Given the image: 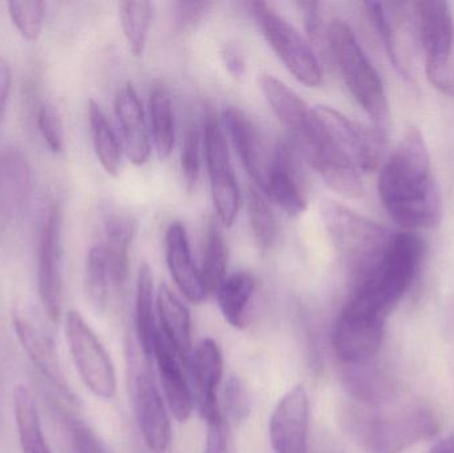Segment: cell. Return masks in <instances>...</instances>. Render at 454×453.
<instances>
[{
  "mask_svg": "<svg viewBox=\"0 0 454 453\" xmlns=\"http://www.w3.org/2000/svg\"><path fill=\"white\" fill-rule=\"evenodd\" d=\"M379 197L389 217L405 229H428L442 220V199L432 173L431 156L418 128L403 136L381 168Z\"/></svg>",
  "mask_w": 454,
  "mask_h": 453,
  "instance_id": "obj_1",
  "label": "cell"
},
{
  "mask_svg": "<svg viewBox=\"0 0 454 453\" xmlns=\"http://www.w3.org/2000/svg\"><path fill=\"white\" fill-rule=\"evenodd\" d=\"M424 257V244L416 234L391 237L380 260L357 277L351 298L388 318L415 281Z\"/></svg>",
  "mask_w": 454,
  "mask_h": 453,
  "instance_id": "obj_2",
  "label": "cell"
},
{
  "mask_svg": "<svg viewBox=\"0 0 454 453\" xmlns=\"http://www.w3.org/2000/svg\"><path fill=\"white\" fill-rule=\"evenodd\" d=\"M328 45L330 55L355 100L376 127H386L389 111L383 82L346 21L336 19L330 24Z\"/></svg>",
  "mask_w": 454,
  "mask_h": 453,
  "instance_id": "obj_3",
  "label": "cell"
},
{
  "mask_svg": "<svg viewBox=\"0 0 454 453\" xmlns=\"http://www.w3.org/2000/svg\"><path fill=\"white\" fill-rule=\"evenodd\" d=\"M328 237L357 277L370 270L391 241L383 226L336 201H325L320 209Z\"/></svg>",
  "mask_w": 454,
  "mask_h": 453,
  "instance_id": "obj_4",
  "label": "cell"
},
{
  "mask_svg": "<svg viewBox=\"0 0 454 453\" xmlns=\"http://www.w3.org/2000/svg\"><path fill=\"white\" fill-rule=\"evenodd\" d=\"M416 29L426 56L429 82L447 95H454V16L447 2L413 3Z\"/></svg>",
  "mask_w": 454,
  "mask_h": 453,
  "instance_id": "obj_5",
  "label": "cell"
},
{
  "mask_svg": "<svg viewBox=\"0 0 454 453\" xmlns=\"http://www.w3.org/2000/svg\"><path fill=\"white\" fill-rule=\"evenodd\" d=\"M250 8L262 34L287 71L306 87H319L323 72L314 47L271 5L254 2Z\"/></svg>",
  "mask_w": 454,
  "mask_h": 453,
  "instance_id": "obj_6",
  "label": "cell"
},
{
  "mask_svg": "<svg viewBox=\"0 0 454 453\" xmlns=\"http://www.w3.org/2000/svg\"><path fill=\"white\" fill-rule=\"evenodd\" d=\"M66 337L69 353L85 386L98 398H114L117 383L111 356L79 311L67 314Z\"/></svg>",
  "mask_w": 454,
  "mask_h": 453,
  "instance_id": "obj_7",
  "label": "cell"
},
{
  "mask_svg": "<svg viewBox=\"0 0 454 453\" xmlns=\"http://www.w3.org/2000/svg\"><path fill=\"white\" fill-rule=\"evenodd\" d=\"M202 140L215 215L223 228H230L239 212V188L223 124L213 112L205 117Z\"/></svg>",
  "mask_w": 454,
  "mask_h": 453,
  "instance_id": "obj_8",
  "label": "cell"
},
{
  "mask_svg": "<svg viewBox=\"0 0 454 453\" xmlns=\"http://www.w3.org/2000/svg\"><path fill=\"white\" fill-rule=\"evenodd\" d=\"M37 287L48 321L58 324L63 302L61 281V210L48 201L40 212L37 231Z\"/></svg>",
  "mask_w": 454,
  "mask_h": 453,
  "instance_id": "obj_9",
  "label": "cell"
},
{
  "mask_svg": "<svg viewBox=\"0 0 454 453\" xmlns=\"http://www.w3.org/2000/svg\"><path fill=\"white\" fill-rule=\"evenodd\" d=\"M12 324L21 348L40 374L68 403H76L61 370L55 340L40 311L27 303H19L12 310Z\"/></svg>",
  "mask_w": 454,
  "mask_h": 453,
  "instance_id": "obj_10",
  "label": "cell"
},
{
  "mask_svg": "<svg viewBox=\"0 0 454 453\" xmlns=\"http://www.w3.org/2000/svg\"><path fill=\"white\" fill-rule=\"evenodd\" d=\"M386 321L378 314L347 302L333 327L336 355L352 367L370 363L380 350Z\"/></svg>",
  "mask_w": 454,
  "mask_h": 453,
  "instance_id": "obj_11",
  "label": "cell"
},
{
  "mask_svg": "<svg viewBox=\"0 0 454 453\" xmlns=\"http://www.w3.org/2000/svg\"><path fill=\"white\" fill-rule=\"evenodd\" d=\"M314 113L331 145L360 172L367 173L378 168L383 145L376 130L352 121L328 105L315 106Z\"/></svg>",
  "mask_w": 454,
  "mask_h": 453,
  "instance_id": "obj_12",
  "label": "cell"
},
{
  "mask_svg": "<svg viewBox=\"0 0 454 453\" xmlns=\"http://www.w3.org/2000/svg\"><path fill=\"white\" fill-rule=\"evenodd\" d=\"M437 430L439 426L434 414L419 409L370 420L362 433L371 453H399L416 441L436 435Z\"/></svg>",
  "mask_w": 454,
  "mask_h": 453,
  "instance_id": "obj_13",
  "label": "cell"
},
{
  "mask_svg": "<svg viewBox=\"0 0 454 453\" xmlns=\"http://www.w3.org/2000/svg\"><path fill=\"white\" fill-rule=\"evenodd\" d=\"M258 191L288 215H299L307 209L306 193L298 165L287 144L278 143L272 149L263 183Z\"/></svg>",
  "mask_w": 454,
  "mask_h": 453,
  "instance_id": "obj_14",
  "label": "cell"
},
{
  "mask_svg": "<svg viewBox=\"0 0 454 453\" xmlns=\"http://www.w3.org/2000/svg\"><path fill=\"white\" fill-rule=\"evenodd\" d=\"M136 417L146 447L165 453L172 443V423L161 393L148 371H138L133 382Z\"/></svg>",
  "mask_w": 454,
  "mask_h": 453,
  "instance_id": "obj_15",
  "label": "cell"
},
{
  "mask_svg": "<svg viewBox=\"0 0 454 453\" xmlns=\"http://www.w3.org/2000/svg\"><path fill=\"white\" fill-rule=\"evenodd\" d=\"M309 402L303 386L291 388L275 407L270 419L274 453H307Z\"/></svg>",
  "mask_w": 454,
  "mask_h": 453,
  "instance_id": "obj_16",
  "label": "cell"
},
{
  "mask_svg": "<svg viewBox=\"0 0 454 453\" xmlns=\"http://www.w3.org/2000/svg\"><path fill=\"white\" fill-rule=\"evenodd\" d=\"M114 116L122 152L136 167L146 164L152 152L151 130L143 104L130 82L122 85L114 98Z\"/></svg>",
  "mask_w": 454,
  "mask_h": 453,
  "instance_id": "obj_17",
  "label": "cell"
},
{
  "mask_svg": "<svg viewBox=\"0 0 454 453\" xmlns=\"http://www.w3.org/2000/svg\"><path fill=\"white\" fill-rule=\"evenodd\" d=\"M223 127L240 164L253 178L256 189L261 188L271 151L264 145L255 125L242 109L229 106L223 113Z\"/></svg>",
  "mask_w": 454,
  "mask_h": 453,
  "instance_id": "obj_18",
  "label": "cell"
},
{
  "mask_svg": "<svg viewBox=\"0 0 454 453\" xmlns=\"http://www.w3.org/2000/svg\"><path fill=\"white\" fill-rule=\"evenodd\" d=\"M258 82L272 113L285 125L295 144L317 128L314 109L295 90L270 74H262Z\"/></svg>",
  "mask_w": 454,
  "mask_h": 453,
  "instance_id": "obj_19",
  "label": "cell"
},
{
  "mask_svg": "<svg viewBox=\"0 0 454 453\" xmlns=\"http://www.w3.org/2000/svg\"><path fill=\"white\" fill-rule=\"evenodd\" d=\"M165 257L173 281L186 300L193 303L204 302L207 297V286L201 270L192 255L188 231L183 223H170L165 234Z\"/></svg>",
  "mask_w": 454,
  "mask_h": 453,
  "instance_id": "obj_20",
  "label": "cell"
},
{
  "mask_svg": "<svg viewBox=\"0 0 454 453\" xmlns=\"http://www.w3.org/2000/svg\"><path fill=\"white\" fill-rule=\"evenodd\" d=\"M202 415L207 423L223 418L218 406L217 390L223 375V358L215 340L207 338L197 346L192 356L191 369Z\"/></svg>",
  "mask_w": 454,
  "mask_h": 453,
  "instance_id": "obj_21",
  "label": "cell"
},
{
  "mask_svg": "<svg viewBox=\"0 0 454 453\" xmlns=\"http://www.w3.org/2000/svg\"><path fill=\"white\" fill-rule=\"evenodd\" d=\"M32 175L28 160L18 148L0 154V215L15 218L24 212L31 196Z\"/></svg>",
  "mask_w": 454,
  "mask_h": 453,
  "instance_id": "obj_22",
  "label": "cell"
},
{
  "mask_svg": "<svg viewBox=\"0 0 454 453\" xmlns=\"http://www.w3.org/2000/svg\"><path fill=\"white\" fill-rule=\"evenodd\" d=\"M153 358L159 366L165 401L170 411L178 422H186L194 409L193 393L184 374L183 362L176 355L161 332L157 340Z\"/></svg>",
  "mask_w": 454,
  "mask_h": 453,
  "instance_id": "obj_23",
  "label": "cell"
},
{
  "mask_svg": "<svg viewBox=\"0 0 454 453\" xmlns=\"http://www.w3.org/2000/svg\"><path fill=\"white\" fill-rule=\"evenodd\" d=\"M104 241L109 273L114 286L124 284L129 273V253L137 233V221L129 213L119 209L106 210L103 218Z\"/></svg>",
  "mask_w": 454,
  "mask_h": 453,
  "instance_id": "obj_24",
  "label": "cell"
},
{
  "mask_svg": "<svg viewBox=\"0 0 454 453\" xmlns=\"http://www.w3.org/2000/svg\"><path fill=\"white\" fill-rule=\"evenodd\" d=\"M156 309L161 324L162 337L169 343L184 366L191 369L193 346L192 319L188 308L176 297L175 293L167 285H161L157 292Z\"/></svg>",
  "mask_w": 454,
  "mask_h": 453,
  "instance_id": "obj_25",
  "label": "cell"
},
{
  "mask_svg": "<svg viewBox=\"0 0 454 453\" xmlns=\"http://www.w3.org/2000/svg\"><path fill=\"white\" fill-rule=\"evenodd\" d=\"M255 277L247 271L227 276L225 281L218 287L217 301L221 313L230 326L243 329L247 326L251 302L256 292Z\"/></svg>",
  "mask_w": 454,
  "mask_h": 453,
  "instance_id": "obj_26",
  "label": "cell"
},
{
  "mask_svg": "<svg viewBox=\"0 0 454 453\" xmlns=\"http://www.w3.org/2000/svg\"><path fill=\"white\" fill-rule=\"evenodd\" d=\"M156 297L151 266L143 262L138 268L136 282V329L138 342L146 358L154 356L160 330L156 324Z\"/></svg>",
  "mask_w": 454,
  "mask_h": 453,
  "instance_id": "obj_27",
  "label": "cell"
},
{
  "mask_svg": "<svg viewBox=\"0 0 454 453\" xmlns=\"http://www.w3.org/2000/svg\"><path fill=\"white\" fill-rule=\"evenodd\" d=\"M13 412L21 451L52 453L40 422L36 398L26 386L19 385L13 390Z\"/></svg>",
  "mask_w": 454,
  "mask_h": 453,
  "instance_id": "obj_28",
  "label": "cell"
},
{
  "mask_svg": "<svg viewBox=\"0 0 454 453\" xmlns=\"http://www.w3.org/2000/svg\"><path fill=\"white\" fill-rule=\"evenodd\" d=\"M149 130L160 160L172 154L176 143V119L172 96L161 82H154L149 93Z\"/></svg>",
  "mask_w": 454,
  "mask_h": 453,
  "instance_id": "obj_29",
  "label": "cell"
},
{
  "mask_svg": "<svg viewBox=\"0 0 454 453\" xmlns=\"http://www.w3.org/2000/svg\"><path fill=\"white\" fill-rule=\"evenodd\" d=\"M90 135L93 148L103 169L112 177H116L121 169L122 146L114 130L112 129L103 109L95 100L88 103Z\"/></svg>",
  "mask_w": 454,
  "mask_h": 453,
  "instance_id": "obj_30",
  "label": "cell"
},
{
  "mask_svg": "<svg viewBox=\"0 0 454 453\" xmlns=\"http://www.w3.org/2000/svg\"><path fill=\"white\" fill-rule=\"evenodd\" d=\"M229 246L218 220H210L205 234L204 254L200 268L207 292L215 293L227 277Z\"/></svg>",
  "mask_w": 454,
  "mask_h": 453,
  "instance_id": "obj_31",
  "label": "cell"
},
{
  "mask_svg": "<svg viewBox=\"0 0 454 453\" xmlns=\"http://www.w3.org/2000/svg\"><path fill=\"white\" fill-rule=\"evenodd\" d=\"M119 13L130 52L135 56L143 55L153 20V4L151 2H121Z\"/></svg>",
  "mask_w": 454,
  "mask_h": 453,
  "instance_id": "obj_32",
  "label": "cell"
},
{
  "mask_svg": "<svg viewBox=\"0 0 454 453\" xmlns=\"http://www.w3.org/2000/svg\"><path fill=\"white\" fill-rule=\"evenodd\" d=\"M247 215L251 233L259 249L263 252L271 250L278 239L277 217L263 194L256 188L248 191Z\"/></svg>",
  "mask_w": 454,
  "mask_h": 453,
  "instance_id": "obj_33",
  "label": "cell"
},
{
  "mask_svg": "<svg viewBox=\"0 0 454 453\" xmlns=\"http://www.w3.org/2000/svg\"><path fill=\"white\" fill-rule=\"evenodd\" d=\"M111 273L103 245L90 247L85 265V292L93 308L104 310L108 302Z\"/></svg>",
  "mask_w": 454,
  "mask_h": 453,
  "instance_id": "obj_34",
  "label": "cell"
},
{
  "mask_svg": "<svg viewBox=\"0 0 454 453\" xmlns=\"http://www.w3.org/2000/svg\"><path fill=\"white\" fill-rule=\"evenodd\" d=\"M202 132L196 122H189L181 143V170L188 191H193L201 168Z\"/></svg>",
  "mask_w": 454,
  "mask_h": 453,
  "instance_id": "obj_35",
  "label": "cell"
},
{
  "mask_svg": "<svg viewBox=\"0 0 454 453\" xmlns=\"http://www.w3.org/2000/svg\"><path fill=\"white\" fill-rule=\"evenodd\" d=\"M7 5L19 34L29 42L39 39L47 15V4L44 2H10Z\"/></svg>",
  "mask_w": 454,
  "mask_h": 453,
  "instance_id": "obj_36",
  "label": "cell"
},
{
  "mask_svg": "<svg viewBox=\"0 0 454 453\" xmlns=\"http://www.w3.org/2000/svg\"><path fill=\"white\" fill-rule=\"evenodd\" d=\"M364 7L373 28L376 29V34L379 35L384 48H386L389 60H391V63L394 64L397 71L402 72L404 76H407L404 64H403L399 51H397L396 34H395L394 27H392L391 20H389L386 4L378 2H367L364 3Z\"/></svg>",
  "mask_w": 454,
  "mask_h": 453,
  "instance_id": "obj_37",
  "label": "cell"
},
{
  "mask_svg": "<svg viewBox=\"0 0 454 453\" xmlns=\"http://www.w3.org/2000/svg\"><path fill=\"white\" fill-rule=\"evenodd\" d=\"M37 127L45 144L53 153H61L64 149V128L58 109L51 103L40 105L37 112Z\"/></svg>",
  "mask_w": 454,
  "mask_h": 453,
  "instance_id": "obj_38",
  "label": "cell"
},
{
  "mask_svg": "<svg viewBox=\"0 0 454 453\" xmlns=\"http://www.w3.org/2000/svg\"><path fill=\"white\" fill-rule=\"evenodd\" d=\"M225 412L230 422H243L250 412V401L245 386L238 378H230L225 388Z\"/></svg>",
  "mask_w": 454,
  "mask_h": 453,
  "instance_id": "obj_39",
  "label": "cell"
},
{
  "mask_svg": "<svg viewBox=\"0 0 454 453\" xmlns=\"http://www.w3.org/2000/svg\"><path fill=\"white\" fill-rule=\"evenodd\" d=\"M68 430L72 453H111L92 428L82 420H69Z\"/></svg>",
  "mask_w": 454,
  "mask_h": 453,
  "instance_id": "obj_40",
  "label": "cell"
},
{
  "mask_svg": "<svg viewBox=\"0 0 454 453\" xmlns=\"http://www.w3.org/2000/svg\"><path fill=\"white\" fill-rule=\"evenodd\" d=\"M301 13H303L304 27H306L307 36L309 44L314 45L317 50L328 51V31L325 34L323 28L322 16L319 12V3L301 2L298 3Z\"/></svg>",
  "mask_w": 454,
  "mask_h": 453,
  "instance_id": "obj_41",
  "label": "cell"
},
{
  "mask_svg": "<svg viewBox=\"0 0 454 453\" xmlns=\"http://www.w3.org/2000/svg\"><path fill=\"white\" fill-rule=\"evenodd\" d=\"M204 453H235L229 423L223 418L209 423Z\"/></svg>",
  "mask_w": 454,
  "mask_h": 453,
  "instance_id": "obj_42",
  "label": "cell"
},
{
  "mask_svg": "<svg viewBox=\"0 0 454 453\" xmlns=\"http://www.w3.org/2000/svg\"><path fill=\"white\" fill-rule=\"evenodd\" d=\"M212 3L207 2H180L175 3V20L178 28H188L194 26L207 15Z\"/></svg>",
  "mask_w": 454,
  "mask_h": 453,
  "instance_id": "obj_43",
  "label": "cell"
},
{
  "mask_svg": "<svg viewBox=\"0 0 454 453\" xmlns=\"http://www.w3.org/2000/svg\"><path fill=\"white\" fill-rule=\"evenodd\" d=\"M223 66L230 76L240 79L246 72V59L242 48L237 43H225L221 50Z\"/></svg>",
  "mask_w": 454,
  "mask_h": 453,
  "instance_id": "obj_44",
  "label": "cell"
},
{
  "mask_svg": "<svg viewBox=\"0 0 454 453\" xmlns=\"http://www.w3.org/2000/svg\"><path fill=\"white\" fill-rule=\"evenodd\" d=\"M11 90V69L7 61L0 58V125H2L3 117H4L5 108H7L8 96Z\"/></svg>",
  "mask_w": 454,
  "mask_h": 453,
  "instance_id": "obj_45",
  "label": "cell"
},
{
  "mask_svg": "<svg viewBox=\"0 0 454 453\" xmlns=\"http://www.w3.org/2000/svg\"><path fill=\"white\" fill-rule=\"evenodd\" d=\"M431 453H454V435L437 444Z\"/></svg>",
  "mask_w": 454,
  "mask_h": 453,
  "instance_id": "obj_46",
  "label": "cell"
}]
</instances>
